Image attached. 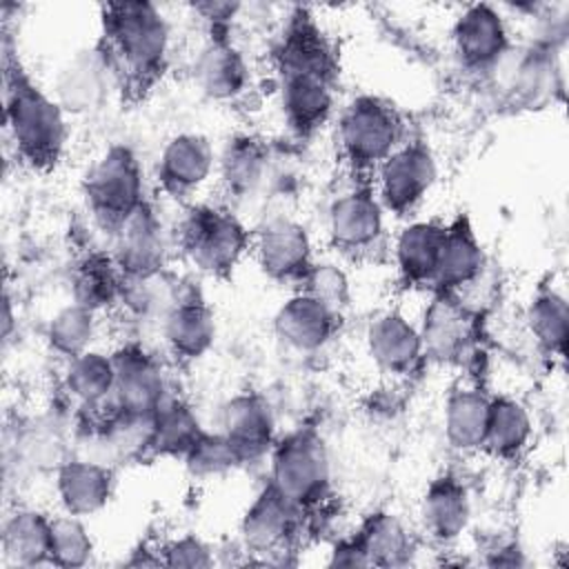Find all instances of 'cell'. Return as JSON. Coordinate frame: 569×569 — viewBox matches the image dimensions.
<instances>
[{
  "instance_id": "obj_1",
  "label": "cell",
  "mask_w": 569,
  "mask_h": 569,
  "mask_svg": "<svg viewBox=\"0 0 569 569\" xmlns=\"http://www.w3.org/2000/svg\"><path fill=\"white\" fill-rule=\"evenodd\" d=\"M107 58L127 84L147 89L164 67L169 31L149 2H111L104 7Z\"/></svg>"
},
{
  "instance_id": "obj_2",
  "label": "cell",
  "mask_w": 569,
  "mask_h": 569,
  "mask_svg": "<svg viewBox=\"0 0 569 569\" xmlns=\"http://www.w3.org/2000/svg\"><path fill=\"white\" fill-rule=\"evenodd\" d=\"M4 87L7 127L18 153L38 169L56 164L67 138L60 107L38 91L20 69H7Z\"/></svg>"
},
{
  "instance_id": "obj_3",
  "label": "cell",
  "mask_w": 569,
  "mask_h": 569,
  "mask_svg": "<svg viewBox=\"0 0 569 569\" xmlns=\"http://www.w3.org/2000/svg\"><path fill=\"white\" fill-rule=\"evenodd\" d=\"M180 242L200 271L220 276L238 264L249 244V236L229 211L196 207L182 220Z\"/></svg>"
},
{
  "instance_id": "obj_4",
  "label": "cell",
  "mask_w": 569,
  "mask_h": 569,
  "mask_svg": "<svg viewBox=\"0 0 569 569\" xmlns=\"http://www.w3.org/2000/svg\"><path fill=\"white\" fill-rule=\"evenodd\" d=\"M271 487L293 507L318 505L329 487V460L322 442L311 433L282 440L271 460Z\"/></svg>"
},
{
  "instance_id": "obj_5",
  "label": "cell",
  "mask_w": 569,
  "mask_h": 569,
  "mask_svg": "<svg viewBox=\"0 0 569 569\" xmlns=\"http://www.w3.org/2000/svg\"><path fill=\"white\" fill-rule=\"evenodd\" d=\"M87 200L96 218L118 229L142 207V173L127 147H111L87 176Z\"/></svg>"
},
{
  "instance_id": "obj_6",
  "label": "cell",
  "mask_w": 569,
  "mask_h": 569,
  "mask_svg": "<svg viewBox=\"0 0 569 569\" xmlns=\"http://www.w3.org/2000/svg\"><path fill=\"white\" fill-rule=\"evenodd\" d=\"M400 138V122L391 107L376 98L353 100L340 118V144L356 164H382Z\"/></svg>"
},
{
  "instance_id": "obj_7",
  "label": "cell",
  "mask_w": 569,
  "mask_h": 569,
  "mask_svg": "<svg viewBox=\"0 0 569 569\" xmlns=\"http://www.w3.org/2000/svg\"><path fill=\"white\" fill-rule=\"evenodd\" d=\"M436 178V162L427 147L409 144L380 164V198L385 207L405 213L416 207Z\"/></svg>"
},
{
  "instance_id": "obj_8",
  "label": "cell",
  "mask_w": 569,
  "mask_h": 569,
  "mask_svg": "<svg viewBox=\"0 0 569 569\" xmlns=\"http://www.w3.org/2000/svg\"><path fill=\"white\" fill-rule=\"evenodd\" d=\"M113 405L131 416H153L164 398V380L156 362L140 349L129 347L113 356Z\"/></svg>"
},
{
  "instance_id": "obj_9",
  "label": "cell",
  "mask_w": 569,
  "mask_h": 569,
  "mask_svg": "<svg viewBox=\"0 0 569 569\" xmlns=\"http://www.w3.org/2000/svg\"><path fill=\"white\" fill-rule=\"evenodd\" d=\"M118 269L129 278H151L164 262V242L153 213L142 204L116 229Z\"/></svg>"
},
{
  "instance_id": "obj_10",
  "label": "cell",
  "mask_w": 569,
  "mask_h": 569,
  "mask_svg": "<svg viewBox=\"0 0 569 569\" xmlns=\"http://www.w3.org/2000/svg\"><path fill=\"white\" fill-rule=\"evenodd\" d=\"M222 436L242 462L260 458L273 440V418L258 396H236L222 409Z\"/></svg>"
},
{
  "instance_id": "obj_11",
  "label": "cell",
  "mask_w": 569,
  "mask_h": 569,
  "mask_svg": "<svg viewBox=\"0 0 569 569\" xmlns=\"http://www.w3.org/2000/svg\"><path fill=\"white\" fill-rule=\"evenodd\" d=\"M260 267L276 280L302 278L309 273V238L293 220L269 222L258 238Z\"/></svg>"
},
{
  "instance_id": "obj_12",
  "label": "cell",
  "mask_w": 569,
  "mask_h": 569,
  "mask_svg": "<svg viewBox=\"0 0 569 569\" xmlns=\"http://www.w3.org/2000/svg\"><path fill=\"white\" fill-rule=\"evenodd\" d=\"M300 509L287 502L271 485L256 498L242 520V536L256 551H276L284 547L298 525Z\"/></svg>"
},
{
  "instance_id": "obj_13",
  "label": "cell",
  "mask_w": 569,
  "mask_h": 569,
  "mask_svg": "<svg viewBox=\"0 0 569 569\" xmlns=\"http://www.w3.org/2000/svg\"><path fill=\"white\" fill-rule=\"evenodd\" d=\"M211 167L213 151L207 138L180 133L162 151L160 182L171 196H187L207 180Z\"/></svg>"
},
{
  "instance_id": "obj_14",
  "label": "cell",
  "mask_w": 569,
  "mask_h": 569,
  "mask_svg": "<svg viewBox=\"0 0 569 569\" xmlns=\"http://www.w3.org/2000/svg\"><path fill=\"white\" fill-rule=\"evenodd\" d=\"M336 327L333 309L311 293L293 296L276 316V333L300 351L322 347Z\"/></svg>"
},
{
  "instance_id": "obj_15",
  "label": "cell",
  "mask_w": 569,
  "mask_h": 569,
  "mask_svg": "<svg viewBox=\"0 0 569 569\" xmlns=\"http://www.w3.org/2000/svg\"><path fill=\"white\" fill-rule=\"evenodd\" d=\"M456 51L469 67L496 62L507 49V29L502 18L487 4L469 7L453 27Z\"/></svg>"
},
{
  "instance_id": "obj_16",
  "label": "cell",
  "mask_w": 569,
  "mask_h": 569,
  "mask_svg": "<svg viewBox=\"0 0 569 569\" xmlns=\"http://www.w3.org/2000/svg\"><path fill=\"white\" fill-rule=\"evenodd\" d=\"M331 238L342 249L369 247L382 231V211L369 191L338 198L329 213Z\"/></svg>"
},
{
  "instance_id": "obj_17",
  "label": "cell",
  "mask_w": 569,
  "mask_h": 569,
  "mask_svg": "<svg viewBox=\"0 0 569 569\" xmlns=\"http://www.w3.org/2000/svg\"><path fill=\"white\" fill-rule=\"evenodd\" d=\"M420 338L422 349L433 358L453 360L462 356L471 340V320L467 311L449 298V293H440L427 309Z\"/></svg>"
},
{
  "instance_id": "obj_18",
  "label": "cell",
  "mask_w": 569,
  "mask_h": 569,
  "mask_svg": "<svg viewBox=\"0 0 569 569\" xmlns=\"http://www.w3.org/2000/svg\"><path fill=\"white\" fill-rule=\"evenodd\" d=\"M371 358L391 373H407L422 353L420 333L398 313H387L369 327Z\"/></svg>"
},
{
  "instance_id": "obj_19",
  "label": "cell",
  "mask_w": 569,
  "mask_h": 569,
  "mask_svg": "<svg viewBox=\"0 0 569 569\" xmlns=\"http://www.w3.org/2000/svg\"><path fill=\"white\" fill-rule=\"evenodd\" d=\"M58 493L71 516H89L102 509L111 496V471L98 462L73 460L58 471Z\"/></svg>"
},
{
  "instance_id": "obj_20",
  "label": "cell",
  "mask_w": 569,
  "mask_h": 569,
  "mask_svg": "<svg viewBox=\"0 0 569 569\" xmlns=\"http://www.w3.org/2000/svg\"><path fill=\"white\" fill-rule=\"evenodd\" d=\"M482 262V249L469 222L458 220L453 227H447L433 282L442 293L460 289L480 276Z\"/></svg>"
},
{
  "instance_id": "obj_21",
  "label": "cell",
  "mask_w": 569,
  "mask_h": 569,
  "mask_svg": "<svg viewBox=\"0 0 569 569\" xmlns=\"http://www.w3.org/2000/svg\"><path fill=\"white\" fill-rule=\"evenodd\" d=\"M282 109L291 129H296L302 136L316 131L331 111L329 78L284 76Z\"/></svg>"
},
{
  "instance_id": "obj_22",
  "label": "cell",
  "mask_w": 569,
  "mask_h": 569,
  "mask_svg": "<svg viewBox=\"0 0 569 569\" xmlns=\"http://www.w3.org/2000/svg\"><path fill=\"white\" fill-rule=\"evenodd\" d=\"M2 551L13 565L36 567L51 562V518L38 511H16L2 529Z\"/></svg>"
},
{
  "instance_id": "obj_23",
  "label": "cell",
  "mask_w": 569,
  "mask_h": 569,
  "mask_svg": "<svg viewBox=\"0 0 569 569\" xmlns=\"http://www.w3.org/2000/svg\"><path fill=\"white\" fill-rule=\"evenodd\" d=\"M445 236L447 227L438 222H413L402 229L396 242V258L407 282H433Z\"/></svg>"
},
{
  "instance_id": "obj_24",
  "label": "cell",
  "mask_w": 569,
  "mask_h": 569,
  "mask_svg": "<svg viewBox=\"0 0 569 569\" xmlns=\"http://www.w3.org/2000/svg\"><path fill=\"white\" fill-rule=\"evenodd\" d=\"M425 529L438 540H453L469 522V500L465 487L451 478H438L422 500Z\"/></svg>"
},
{
  "instance_id": "obj_25",
  "label": "cell",
  "mask_w": 569,
  "mask_h": 569,
  "mask_svg": "<svg viewBox=\"0 0 569 569\" xmlns=\"http://www.w3.org/2000/svg\"><path fill=\"white\" fill-rule=\"evenodd\" d=\"M216 325L211 311L191 300L176 305L164 320V338L171 351L180 358H200L213 342Z\"/></svg>"
},
{
  "instance_id": "obj_26",
  "label": "cell",
  "mask_w": 569,
  "mask_h": 569,
  "mask_svg": "<svg viewBox=\"0 0 569 569\" xmlns=\"http://www.w3.org/2000/svg\"><path fill=\"white\" fill-rule=\"evenodd\" d=\"M282 76H322L331 73V53L309 20H296L280 47Z\"/></svg>"
},
{
  "instance_id": "obj_27",
  "label": "cell",
  "mask_w": 569,
  "mask_h": 569,
  "mask_svg": "<svg viewBox=\"0 0 569 569\" xmlns=\"http://www.w3.org/2000/svg\"><path fill=\"white\" fill-rule=\"evenodd\" d=\"M489 409L491 400L485 398L480 391L465 389L456 391L445 411V431L449 442L456 449H478L485 447L487 425H489Z\"/></svg>"
},
{
  "instance_id": "obj_28",
  "label": "cell",
  "mask_w": 569,
  "mask_h": 569,
  "mask_svg": "<svg viewBox=\"0 0 569 569\" xmlns=\"http://www.w3.org/2000/svg\"><path fill=\"white\" fill-rule=\"evenodd\" d=\"M247 64L242 56L227 42H211L196 64V78L211 98H233L247 84Z\"/></svg>"
},
{
  "instance_id": "obj_29",
  "label": "cell",
  "mask_w": 569,
  "mask_h": 569,
  "mask_svg": "<svg viewBox=\"0 0 569 569\" xmlns=\"http://www.w3.org/2000/svg\"><path fill=\"white\" fill-rule=\"evenodd\" d=\"M204 431L198 425V418L178 400H164L153 413L151 447L162 456H187Z\"/></svg>"
},
{
  "instance_id": "obj_30",
  "label": "cell",
  "mask_w": 569,
  "mask_h": 569,
  "mask_svg": "<svg viewBox=\"0 0 569 569\" xmlns=\"http://www.w3.org/2000/svg\"><path fill=\"white\" fill-rule=\"evenodd\" d=\"M116 367L113 358L96 351H84L71 358L67 369V389L84 405H100L113 393Z\"/></svg>"
},
{
  "instance_id": "obj_31",
  "label": "cell",
  "mask_w": 569,
  "mask_h": 569,
  "mask_svg": "<svg viewBox=\"0 0 569 569\" xmlns=\"http://www.w3.org/2000/svg\"><path fill=\"white\" fill-rule=\"evenodd\" d=\"M531 422L527 411L509 398L491 400L489 409V425L485 447L491 449L496 456L509 458L516 456L529 440Z\"/></svg>"
},
{
  "instance_id": "obj_32",
  "label": "cell",
  "mask_w": 569,
  "mask_h": 569,
  "mask_svg": "<svg viewBox=\"0 0 569 569\" xmlns=\"http://www.w3.org/2000/svg\"><path fill=\"white\" fill-rule=\"evenodd\" d=\"M356 542L365 551L369 565H400L409 553V538L402 525L389 513L371 516L356 536Z\"/></svg>"
},
{
  "instance_id": "obj_33",
  "label": "cell",
  "mask_w": 569,
  "mask_h": 569,
  "mask_svg": "<svg viewBox=\"0 0 569 569\" xmlns=\"http://www.w3.org/2000/svg\"><path fill=\"white\" fill-rule=\"evenodd\" d=\"M118 264L104 256L87 258L76 276H73V298L76 305H82L91 311H98L111 305L120 293V276Z\"/></svg>"
},
{
  "instance_id": "obj_34",
  "label": "cell",
  "mask_w": 569,
  "mask_h": 569,
  "mask_svg": "<svg viewBox=\"0 0 569 569\" xmlns=\"http://www.w3.org/2000/svg\"><path fill=\"white\" fill-rule=\"evenodd\" d=\"M93 338V311L82 305H69L60 309L49 325V342L56 351L76 358L87 351Z\"/></svg>"
},
{
  "instance_id": "obj_35",
  "label": "cell",
  "mask_w": 569,
  "mask_h": 569,
  "mask_svg": "<svg viewBox=\"0 0 569 569\" xmlns=\"http://www.w3.org/2000/svg\"><path fill=\"white\" fill-rule=\"evenodd\" d=\"M529 325L538 342L549 351H565L569 333V311L562 296L547 291L536 298L529 311Z\"/></svg>"
},
{
  "instance_id": "obj_36",
  "label": "cell",
  "mask_w": 569,
  "mask_h": 569,
  "mask_svg": "<svg viewBox=\"0 0 569 569\" xmlns=\"http://www.w3.org/2000/svg\"><path fill=\"white\" fill-rule=\"evenodd\" d=\"M91 556V538L78 516L51 518V562L58 567H80Z\"/></svg>"
},
{
  "instance_id": "obj_37",
  "label": "cell",
  "mask_w": 569,
  "mask_h": 569,
  "mask_svg": "<svg viewBox=\"0 0 569 569\" xmlns=\"http://www.w3.org/2000/svg\"><path fill=\"white\" fill-rule=\"evenodd\" d=\"M262 162H264L262 149L253 140L249 138L238 140L229 147L224 156V162H222L224 180L233 191H249L258 184L262 176Z\"/></svg>"
},
{
  "instance_id": "obj_38",
  "label": "cell",
  "mask_w": 569,
  "mask_h": 569,
  "mask_svg": "<svg viewBox=\"0 0 569 569\" xmlns=\"http://www.w3.org/2000/svg\"><path fill=\"white\" fill-rule=\"evenodd\" d=\"M184 460L189 471L196 476H218L242 462L222 433H202L193 449L184 456Z\"/></svg>"
},
{
  "instance_id": "obj_39",
  "label": "cell",
  "mask_w": 569,
  "mask_h": 569,
  "mask_svg": "<svg viewBox=\"0 0 569 569\" xmlns=\"http://www.w3.org/2000/svg\"><path fill=\"white\" fill-rule=\"evenodd\" d=\"M305 280H307V293L320 298L331 309L345 298V291H347L345 276L338 269H333L331 264L311 267L309 273L305 276Z\"/></svg>"
},
{
  "instance_id": "obj_40",
  "label": "cell",
  "mask_w": 569,
  "mask_h": 569,
  "mask_svg": "<svg viewBox=\"0 0 569 569\" xmlns=\"http://www.w3.org/2000/svg\"><path fill=\"white\" fill-rule=\"evenodd\" d=\"M169 567H209L211 556L209 549L196 540V538H182L178 542H171L164 549V558L160 560Z\"/></svg>"
},
{
  "instance_id": "obj_41",
  "label": "cell",
  "mask_w": 569,
  "mask_h": 569,
  "mask_svg": "<svg viewBox=\"0 0 569 569\" xmlns=\"http://www.w3.org/2000/svg\"><path fill=\"white\" fill-rule=\"evenodd\" d=\"M329 565H338V567H367L369 560L365 556V551L360 549V545L353 540H345L340 542L333 553H331V560Z\"/></svg>"
}]
</instances>
